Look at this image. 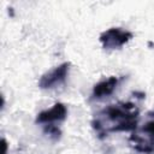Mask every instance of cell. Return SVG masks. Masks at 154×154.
<instances>
[{
  "instance_id": "1",
  "label": "cell",
  "mask_w": 154,
  "mask_h": 154,
  "mask_svg": "<svg viewBox=\"0 0 154 154\" xmlns=\"http://www.w3.org/2000/svg\"><path fill=\"white\" fill-rule=\"evenodd\" d=\"M138 109L132 102H119L109 105L99 112L93 120V128L100 137L108 132L135 131L137 129Z\"/></svg>"
},
{
  "instance_id": "2",
  "label": "cell",
  "mask_w": 154,
  "mask_h": 154,
  "mask_svg": "<svg viewBox=\"0 0 154 154\" xmlns=\"http://www.w3.org/2000/svg\"><path fill=\"white\" fill-rule=\"evenodd\" d=\"M130 142L134 148L141 153H150L154 150V120L147 122L138 131H134Z\"/></svg>"
},
{
  "instance_id": "3",
  "label": "cell",
  "mask_w": 154,
  "mask_h": 154,
  "mask_svg": "<svg viewBox=\"0 0 154 154\" xmlns=\"http://www.w3.org/2000/svg\"><path fill=\"white\" fill-rule=\"evenodd\" d=\"M100 42L106 49H117L123 47L132 38V32L124 30L122 28H111L101 32Z\"/></svg>"
},
{
  "instance_id": "4",
  "label": "cell",
  "mask_w": 154,
  "mask_h": 154,
  "mask_svg": "<svg viewBox=\"0 0 154 154\" xmlns=\"http://www.w3.org/2000/svg\"><path fill=\"white\" fill-rule=\"evenodd\" d=\"M69 69H70V64L69 63H63L59 66L54 67L53 70L48 71L47 73H45L40 82L38 85L42 89H51L54 88L59 84H63L67 77L69 73Z\"/></svg>"
},
{
  "instance_id": "5",
  "label": "cell",
  "mask_w": 154,
  "mask_h": 154,
  "mask_svg": "<svg viewBox=\"0 0 154 154\" xmlns=\"http://www.w3.org/2000/svg\"><path fill=\"white\" fill-rule=\"evenodd\" d=\"M67 116V108L65 105L58 102L55 105H53V107H51L49 109H45L42 112H40L36 117V123L40 124H52L55 122H61L66 118Z\"/></svg>"
},
{
  "instance_id": "6",
  "label": "cell",
  "mask_w": 154,
  "mask_h": 154,
  "mask_svg": "<svg viewBox=\"0 0 154 154\" xmlns=\"http://www.w3.org/2000/svg\"><path fill=\"white\" fill-rule=\"evenodd\" d=\"M118 82H119L118 77H114V76L108 77L107 79H102L101 82L95 84V87L93 89V96L96 99H101V97L111 95L114 91V89L117 88Z\"/></svg>"
}]
</instances>
